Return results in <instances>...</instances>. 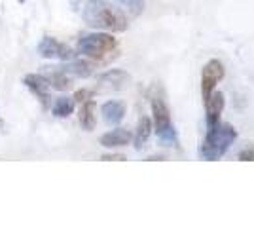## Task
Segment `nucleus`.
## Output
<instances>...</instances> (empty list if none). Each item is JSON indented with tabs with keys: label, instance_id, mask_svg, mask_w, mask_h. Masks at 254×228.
Masks as SVG:
<instances>
[{
	"label": "nucleus",
	"instance_id": "obj_1",
	"mask_svg": "<svg viewBox=\"0 0 254 228\" xmlns=\"http://www.w3.org/2000/svg\"><path fill=\"white\" fill-rule=\"evenodd\" d=\"M82 17L97 31L124 33L127 29V17L124 10L106 0H85L82 6Z\"/></svg>",
	"mask_w": 254,
	"mask_h": 228
},
{
	"label": "nucleus",
	"instance_id": "obj_2",
	"mask_svg": "<svg viewBox=\"0 0 254 228\" xmlns=\"http://www.w3.org/2000/svg\"><path fill=\"white\" fill-rule=\"evenodd\" d=\"M235 139H237V130L232 124L220 122L212 128H207L205 139L199 147V156L207 162L220 160L224 154L230 151V147L235 143Z\"/></svg>",
	"mask_w": 254,
	"mask_h": 228
},
{
	"label": "nucleus",
	"instance_id": "obj_3",
	"mask_svg": "<svg viewBox=\"0 0 254 228\" xmlns=\"http://www.w3.org/2000/svg\"><path fill=\"white\" fill-rule=\"evenodd\" d=\"M150 105H152V126H154L158 139L165 147H177L179 139H177V131L173 126L169 105L161 97H154Z\"/></svg>",
	"mask_w": 254,
	"mask_h": 228
},
{
	"label": "nucleus",
	"instance_id": "obj_4",
	"mask_svg": "<svg viewBox=\"0 0 254 228\" xmlns=\"http://www.w3.org/2000/svg\"><path fill=\"white\" fill-rule=\"evenodd\" d=\"M118 48V40L106 31L84 34L78 40V52L89 59H105L108 54H112Z\"/></svg>",
	"mask_w": 254,
	"mask_h": 228
},
{
	"label": "nucleus",
	"instance_id": "obj_5",
	"mask_svg": "<svg viewBox=\"0 0 254 228\" xmlns=\"http://www.w3.org/2000/svg\"><path fill=\"white\" fill-rule=\"evenodd\" d=\"M36 52L44 59H57V61H70L74 59V50L64 42H59L53 36H44L36 46Z\"/></svg>",
	"mask_w": 254,
	"mask_h": 228
},
{
	"label": "nucleus",
	"instance_id": "obj_6",
	"mask_svg": "<svg viewBox=\"0 0 254 228\" xmlns=\"http://www.w3.org/2000/svg\"><path fill=\"white\" fill-rule=\"evenodd\" d=\"M226 76L224 63L218 59H209L201 69V97L203 101L216 89L218 82Z\"/></svg>",
	"mask_w": 254,
	"mask_h": 228
},
{
	"label": "nucleus",
	"instance_id": "obj_7",
	"mask_svg": "<svg viewBox=\"0 0 254 228\" xmlns=\"http://www.w3.org/2000/svg\"><path fill=\"white\" fill-rule=\"evenodd\" d=\"M23 84H25V87L31 91L34 97L40 101V105H42L44 109L50 107V103H52V93H50V89H52V87L48 84L46 76L40 75V73L25 75L23 76Z\"/></svg>",
	"mask_w": 254,
	"mask_h": 228
},
{
	"label": "nucleus",
	"instance_id": "obj_8",
	"mask_svg": "<svg viewBox=\"0 0 254 228\" xmlns=\"http://www.w3.org/2000/svg\"><path fill=\"white\" fill-rule=\"evenodd\" d=\"M205 103V124L207 128H212L216 124H220V116L224 112V107H226V99H224L222 91H212L209 97L203 101Z\"/></svg>",
	"mask_w": 254,
	"mask_h": 228
},
{
	"label": "nucleus",
	"instance_id": "obj_9",
	"mask_svg": "<svg viewBox=\"0 0 254 228\" xmlns=\"http://www.w3.org/2000/svg\"><path fill=\"white\" fill-rule=\"evenodd\" d=\"M129 82H131V76L122 69H110L103 75H99V78H97V84L101 89H112V91L124 89Z\"/></svg>",
	"mask_w": 254,
	"mask_h": 228
},
{
	"label": "nucleus",
	"instance_id": "obj_10",
	"mask_svg": "<svg viewBox=\"0 0 254 228\" xmlns=\"http://www.w3.org/2000/svg\"><path fill=\"white\" fill-rule=\"evenodd\" d=\"M131 141H133L131 131L124 130V128L106 131L99 137V145L105 147V149H122V147H127Z\"/></svg>",
	"mask_w": 254,
	"mask_h": 228
},
{
	"label": "nucleus",
	"instance_id": "obj_11",
	"mask_svg": "<svg viewBox=\"0 0 254 228\" xmlns=\"http://www.w3.org/2000/svg\"><path fill=\"white\" fill-rule=\"evenodd\" d=\"M101 114H103V120L108 126H118L122 120L126 118L127 107L124 101L112 99V101H106L105 105L101 107Z\"/></svg>",
	"mask_w": 254,
	"mask_h": 228
},
{
	"label": "nucleus",
	"instance_id": "obj_12",
	"mask_svg": "<svg viewBox=\"0 0 254 228\" xmlns=\"http://www.w3.org/2000/svg\"><path fill=\"white\" fill-rule=\"evenodd\" d=\"M52 71H46L44 76L48 80V84L52 89H57V91H68L72 87V78L66 75L64 71H61L59 67H50Z\"/></svg>",
	"mask_w": 254,
	"mask_h": 228
},
{
	"label": "nucleus",
	"instance_id": "obj_13",
	"mask_svg": "<svg viewBox=\"0 0 254 228\" xmlns=\"http://www.w3.org/2000/svg\"><path fill=\"white\" fill-rule=\"evenodd\" d=\"M78 122H80L82 130L93 131V128H95V124H97V105L93 99H87L84 103H80Z\"/></svg>",
	"mask_w": 254,
	"mask_h": 228
},
{
	"label": "nucleus",
	"instance_id": "obj_14",
	"mask_svg": "<svg viewBox=\"0 0 254 228\" xmlns=\"http://www.w3.org/2000/svg\"><path fill=\"white\" fill-rule=\"evenodd\" d=\"M61 71H64L68 76H76V78H89L93 75V65L85 59H70L66 65L59 67Z\"/></svg>",
	"mask_w": 254,
	"mask_h": 228
},
{
	"label": "nucleus",
	"instance_id": "obj_15",
	"mask_svg": "<svg viewBox=\"0 0 254 228\" xmlns=\"http://www.w3.org/2000/svg\"><path fill=\"white\" fill-rule=\"evenodd\" d=\"M152 131H154L152 118H148V116H142V118L138 120L137 130H135V135H133V143H135V149H137V151H140V149H142V147L148 143Z\"/></svg>",
	"mask_w": 254,
	"mask_h": 228
},
{
	"label": "nucleus",
	"instance_id": "obj_16",
	"mask_svg": "<svg viewBox=\"0 0 254 228\" xmlns=\"http://www.w3.org/2000/svg\"><path fill=\"white\" fill-rule=\"evenodd\" d=\"M76 109V103L72 97H57L52 105V114L55 118H68Z\"/></svg>",
	"mask_w": 254,
	"mask_h": 228
},
{
	"label": "nucleus",
	"instance_id": "obj_17",
	"mask_svg": "<svg viewBox=\"0 0 254 228\" xmlns=\"http://www.w3.org/2000/svg\"><path fill=\"white\" fill-rule=\"evenodd\" d=\"M93 97V91L91 89H87V87H82V89H76L74 93V103H84V101H87V99Z\"/></svg>",
	"mask_w": 254,
	"mask_h": 228
},
{
	"label": "nucleus",
	"instance_id": "obj_18",
	"mask_svg": "<svg viewBox=\"0 0 254 228\" xmlns=\"http://www.w3.org/2000/svg\"><path fill=\"white\" fill-rule=\"evenodd\" d=\"M237 160L241 162H254V149H245L237 154Z\"/></svg>",
	"mask_w": 254,
	"mask_h": 228
},
{
	"label": "nucleus",
	"instance_id": "obj_19",
	"mask_svg": "<svg viewBox=\"0 0 254 228\" xmlns=\"http://www.w3.org/2000/svg\"><path fill=\"white\" fill-rule=\"evenodd\" d=\"M101 160H105V162H124L127 158L124 154H103Z\"/></svg>",
	"mask_w": 254,
	"mask_h": 228
},
{
	"label": "nucleus",
	"instance_id": "obj_20",
	"mask_svg": "<svg viewBox=\"0 0 254 228\" xmlns=\"http://www.w3.org/2000/svg\"><path fill=\"white\" fill-rule=\"evenodd\" d=\"M17 2H19V4H25V0H17Z\"/></svg>",
	"mask_w": 254,
	"mask_h": 228
}]
</instances>
